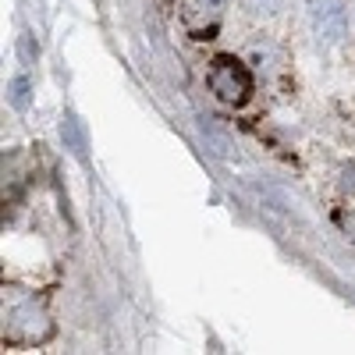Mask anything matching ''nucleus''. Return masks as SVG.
Returning a JSON list of instances; mask_svg holds the SVG:
<instances>
[{"label":"nucleus","mask_w":355,"mask_h":355,"mask_svg":"<svg viewBox=\"0 0 355 355\" xmlns=\"http://www.w3.org/2000/svg\"><path fill=\"white\" fill-rule=\"evenodd\" d=\"M242 11L256 21H270L284 11V0H242Z\"/></svg>","instance_id":"5"},{"label":"nucleus","mask_w":355,"mask_h":355,"mask_svg":"<svg viewBox=\"0 0 355 355\" xmlns=\"http://www.w3.org/2000/svg\"><path fill=\"white\" fill-rule=\"evenodd\" d=\"M206 85L217 103L224 107H245L252 96V71L245 61H239L234 53H217L210 68H206Z\"/></svg>","instance_id":"1"},{"label":"nucleus","mask_w":355,"mask_h":355,"mask_svg":"<svg viewBox=\"0 0 355 355\" xmlns=\"http://www.w3.org/2000/svg\"><path fill=\"white\" fill-rule=\"evenodd\" d=\"M306 21L320 46H338L348 36L352 11L345 0H306Z\"/></svg>","instance_id":"2"},{"label":"nucleus","mask_w":355,"mask_h":355,"mask_svg":"<svg viewBox=\"0 0 355 355\" xmlns=\"http://www.w3.org/2000/svg\"><path fill=\"white\" fill-rule=\"evenodd\" d=\"M227 8H231V0H196V11L202 18H220Z\"/></svg>","instance_id":"7"},{"label":"nucleus","mask_w":355,"mask_h":355,"mask_svg":"<svg viewBox=\"0 0 355 355\" xmlns=\"http://www.w3.org/2000/svg\"><path fill=\"white\" fill-rule=\"evenodd\" d=\"M8 103L15 110H28V103H33V78H28L25 71L8 78Z\"/></svg>","instance_id":"3"},{"label":"nucleus","mask_w":355,"mask_h":355,"mask_svg":"<svg viewBox=\"0 0 355 355\" xmlns=\"http://www.w3.org/2000/svg\"><path fill=\"white\" fill-rule=\"evenodd\" d=\"M18 57H21L25 64H36L40 61V43H36L33 33H21L18 36Z\"/></svg>","instance_id":"6"},{"label":"nucleus","mask_w":355,"mask_h":355,"mask_svg":"<svg viewBox=\"0 0 355 355\" xmlns=\"http://www.w3.org/2000/svg\"><path fill=\"white\" fill-rule=\"evenodd\" d=\"M167 4H174V0H167Z\"/></svg>","instance_id":"8"},{"label":"nucleus","mask_w":355,"mask_h":355,"mask_svg":"<svg viewBox=\"0 0 355 355\" xmlns=\"http://www.w3.org/2000/svg\"><path fill=\"white\" fill-rule=\"evenodd\" d=\"M61 139H64V146L78 160H85V132H82V121H78L75 114H68L64 121H61Z\"/></svg>","instance_id":"4"}]
</instances>
